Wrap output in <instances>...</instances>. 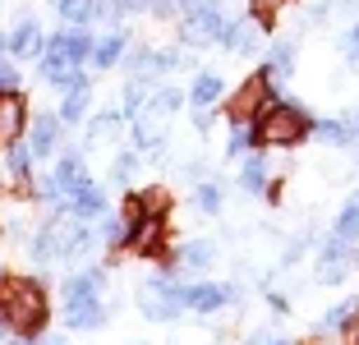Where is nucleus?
<instances>
[{
	"label": "nucleus",
	"mask_w": 359,
	"mask_h": 345,
	"mask_svg": "<svg viewBox=\"0 0 359 345\" xmlns=\"http://www.w3.org/2000/svg\"><path fill=\"white\" fill-rule=\"evenodd\" d=\"M0 93H19V69L10 60H0Z\"/></svg>",
	"instance_id": "nucleus-31"
},
{
	"label": "nucleus",
	"mask_w": 359,
	"mask_h": 345,
	"mask_svg": "<svg viewBox=\"0 0 359 345\" xmlns=\"http://www.w3.org/2000/svg\"><path fill=\"white\" fill-rule=\"evenodd\" d=\"M313 134L323 138V143H332V147L355 143V138H350V125H346V120H323V125H313Z\"/></svg>",
	"instance_id": "nucleus-23"
},
{
	"label": "nucleus",
	"mask_w": 359,
	"mask_h": 345,
	"mask_svg": "<svg viewBox=\"0 0 359 345\" xmlns=\"http://www.w3.org/2000/svg\"><path fill=\"white\" fill-rule=\"evenodd\" d=\"M226 46H231V51H240V55L254 51V46H258V28H254V19L231 23V32H226Z\"/></svg>",
	"instance_id": "nucleus-19"
},
{
	"label": "nucleus",
	"mask_w": 359,
	"mask_h": 345,
	"mask_svg": "<svg viewBox=\"0 0 359 345\" xmlns=\"http://www.w3.org/2000/svg\"><path fill=\"white\" fill-rule=\"evenodd\" d=\"M226 32H231V19H226L217 5H208V0H203L194 14H184V23H180V37L189 46H212V42L226 46Z\"/></svg>",
	"instance_id": "nucleus-7"
},
{
	"label": "nucleus",
	"mask_w": 359,
	"mask_h": 345,
	"mask_svg": "<svg viewBox=\"0 0 359 345\" xmlns=\"http://www.w3.org/2000/svg\"><path fill=\"white\" fill-rule=\"evenodd\" d=\"M120 129H125V111H111V115H97L93 125H88V143H116Z\"/></svg>",
	"instance_id": "nucleus-16"
},
{
	"label": "nucleus",
	"mask_w": 359,
	"mask_h": 345,
	"mask_svg": "<svg viewBox=\"0 0 359 345\" xmlns=\"http://www.w3.org/2000/svg\"><path fill=\"white\" fill-rule=\"evenodd\" d=\"M272 106H276L272 79H267V74H254V79H244L231 97V125H258Z\"/></svg>",
	"instance_id": "nucleus-6"
},
{
	"label": "nucleus",
	"mask_w": 359,
	"mask_h": 345,
	"mask_svg": "<svg viewBox=\"0 0 359 345\" xmlns=\"http://www.w3.org/2000/svg\"><path fill=\"white\" fill-rule=\"evenodd\" d=\"M355 313H359V299H341L337 309L323 318V332H341V327H350V318H355Z\"/></svg>",
	"instance_id": "nucleus-25"
},
{
	"label": "nucleus",
	"mask_w": 359,
	"mask_h": 345,
	"mask_svg": "<svg viewBox=\"0 0 359 345\" xmlns=\"http://www.w3.org/2000/svg\"><path fill=\"white\" fill-rule=\"evenodd\" d=\"M217 97H222V79H217V74H198V79H194L189 102L198 106V111H212V106H217Z\"/></svg>",
	"instance_id": "nucleus-17"
},
{
	"label": "nucleus",
	"mask_w": 359,
	"mask_h": 345,
	"mask_svg": "<svg viewBox=\"0 0 359 345\" xmlns=\"http://www.w3.org/2000/svg\"><path fill=\"white\" fill-rule=\"evenodd\" d=\"M55 10L74 23V28H83V23L93 19V5H88V0H55Z\"/></svg>",
	"instance_id": "nucleus-27"
},
{
	"label": "nucleus",
	"mask_w": 359,
	"mask_h": 345,
	"mask_svg": "<svg viewBox=\"0 0 359 345\" xmlns=\"http://www.w3.org/2000/svg\"><path fill=\"white\" fill-rule=\"evenodd\" d=\"M32 147L28 143H14L10 152H5V166H10V180H28V170H32Z\"/></svg>",
	"instance_id": "nucleus-22"
},
{
	"label": "nucleus",
	"mask_w": 359,
	"mask_h": 345,
	"mask_svg": "<svg viewBox=\"0 0 359 345\" xmlns=\"http://www.w3.org/2000/svg\"><path fill=\"white\" fill-rule=\"evenodd\" d=\"M254 143H258L254 125H235V129H231V143H226V147H231L235 157H244V152H249V147H254Z\"/></svg>",
	"instance_id": "nucleus-29"
},
{
	"label": "nucleus",
	"mask_w": 359,
	"mask_h": 345,
	"mask_svg": "<svg viewBox=\"0 0 359 345\" xmlns=\"http://www.w3.org/2000/svg\"><path fill=\"white\" fill-rule=\"evenodd\" d=\"M212 258H217V244H208V240H194L180 249V267H189V272H203Z\"/></svg>",
	"instance_id": "nucleus-18"
},
{
	"label": "nucleus",
	"mask_w": 359,
	"mask_h": 345,
	"mask_svg": "<svg viewBox=\"0 0 359 345\" xmlns=\"http://www.w3.org/2000/svg\"><path fill=\"white\" fill-rule=\"evenodd\" d=\"M180 115V93H170V88H161L157 97H148V102L138 106L134 115V143L138 147H161V138L170 134V120Z\"/></svg>",
	"instance_id": "nucleus-5"
},
{
	"label": "nucleus",
	"mask_w": 359,
	"mask_h": 345,
	"mask_svg": "<svg viewBox=\"0 0 359 345\" xmlns=\"http://www.w3.org/2000/svg\"><path fill=\"white\" fill-rule=\"evenodd\" d=\"M194 198H198V208L208 212V217H217V212H222V184H198Z\"/></svg>",
	"instance_id": "nucleus-30"
},
{
	"label": "nucleus",
	"mask_w": 359,
	"mask_h": 345,
	"mask_svg": "<svg viewBox=\"0 0 359 345\" xmlns=\"http://www.w3.org/2000/svg\"><path fill=\"white\" fill-rule=\"evenodd\" d=\"M285 5H290V0H249V14L267 28V23H276V14H281Z\"/></svg>",
	"instance_id": "nucleus-28"
},
{
	"label": "nucleus",
	"mask_w": 359,
	"mask_h": 345,
	"mask_svg": "<svg viewBox=\"0 0 359 345\" xmlns=\"http://www.w3.org/2000/svg\"><path fill=\"white\" fill-rule=\"evenodd\" d=\"M46 318H51V299H46L42 281H32V276L0 281V327H10L14 336H37Z\"/></svg>",
	"instance_id": "nucleus-1"
},
{
	"label": "nucleus",
	"mask_w": 359,
	"mask_h": 345,
	"mask_svg": "<svg viewBox=\"0 0 359 345\" xmlns=\"http://www.w3.org/2000/svg\"><path fill=\"white\" fill-rule=\"evenodd\" d=\"M37 345H69V341H65V336H42Z\"/></svg>",
	"instance_id": "nucleus-34"
},
{
	"label": "nucleus",
	"mask_w": 359,
	"mask_h": 345,
	"mask_svg": "<svg viewBox=\"0 0 359 345\" xmlns=\"http://www.w3.org/2000/svg\"><path fill=\"white\" fill-rule=\"evenodd\" d=\"M65 208L74 212L79 221H97V217H102V212H106V194H102V189L93 184V180H88V184H79L74 194L65 198Z\"/></svg>",
	"instance_id": "nucleus-12"
},
{
	"label": "nucleus",
	"mask_w": 359,
	"mask_h": 345,
	"mask_svg": "<svg viewBox=\"0 0 359 345\" xmlns=\"http://www.w3.org/2000/svg\"><path fill=\"white\" fill-rule=\"evenodd\" d=\"M134 170H138V157H120L116 161V175L120 180H134Z\"/></svg>",
	"instance_id": "nucleus-32"
},
{
	"label": "nucleus",
	"mask_w": 359,
	"mask_h": 345,
	"mask_svg": "<svg viewBox=\"0 0 359 345\" xmlns=\"http://www.w3.org/2000/svg\"><path fill=\"white\" fill-rule=\"evenodd\" d=\"M32 157H51L55 147H60V115H32Z\"/></svg>",
	"instance_id": "nucleus-13"
},
{
	"label": "nucleus",
	"mask_w": 359,
	"mask_h": 345,
	"mask_svg": "<svg viewBox=\"0 0 359 345\" xmlns=\"http://www.w3.org/2000/svg\"><path fill=\"white\" fill-rule=\"evenodd\" d=\"M120 51H125V37H120V32H106L102 42H93V65H97V69H106V65L120 60Z\"/></svg>",
	"instance_id": "nucleus-20"
},
{
	"label": "nucleus",
	"mask_w": 359,
	"mask_h": 345,
	"mask_svg": "<svg viewBox=\"0 0 359 345\" xmlns=\"http://www.w3.org/2000/svg\"><path fill=\"white\" fill-rule=\"evenodd\" d=\"M355 198H359V194H355Z\"/></svg>",
	"instance_id": "nucleus-37"
},
{
	"label": "nucleus",
	"mask_w": 359,
	"mask_h": 345,
	"mask_svg": "<svg viewBox=\"0 0 359 345\" xmlns=\"http://www.w3.org/2000/svg\"><path fill=\"white\" fill-rule=\"evenodd\" d=\"M83 115H88V88H79V93H65V102H60V120L79 125Z\"/></svg>",
	"instance_id": "nucleus-24"
},
{
	"label": "nucleus",
	"mask_w": 359,
	"mask_h": 345,
	"mask_svg": "<svg viewBox=\"0 0 359 345\" xmlns=\"http://www.w3.org/2000/svg\"><path fill=\"white\" fill-rule=\"evenodd\" d=\"M355 345H359V327H355Z\"/></svg>",
	"instance_id": "nucleus-35"
},
{
	"label": "nucleus",
	"mask_w": 359,
	"mask_h": 345,
	"mask_svg": "<svg viewBox=\"0 0 359 345\" xmlns=\"http://www.w3.org/2000/svg\"><path fill=\"white\" fill-rule=\"evenodd\" d=\"M355 240H341V235H332L327 244H323V253H318V272L327 276V281H341L350 267V258H355V249H350Z\"/></svg>",
	"instance_id": "nucleus-11"
},
{
	"label": "nucleus",
	"mask_w": 359,
	"mask_h": 345,
	"mask_svg": "<svg viewBox=\"0 0 359 345\" xmlns=\"http://www.w3.org/2000/svg\"><path fill=\"white\" fill-rule=\"evenodd\" d=\"M138 309H143V318H152V323H170V318L184 309V304H180V285L161 281V276L143 281V290H138Z\"/></svg>",
	"instance_id": "nucleus-8"
},
{
	"label": "nucleus",
	"mask_w": 359,
	"mask_h": 345,
	"mask_svg": "<svg viewBox=\"0 0 359 345\" xmlns=\"http://www.w3.org/2000/svg\"><path fill=\"white\" fill-rule=\"evenodd\" d=\"M65 323L79 332L102 327V272H79L65 281Z\"/></svg>",
	"instance_id": "nucleus-4"
},
{
	"label": "nucleus",
	"mask_w": 359,
	"mask_h": 345,
	"mask_svg": "<svg viewBox=\"0 0 359 345\" xmlns=\"http://www.w3.org/2000/svg\"><path fill=\"white\" fill-rule=\"evenodd\" d=\"M28 129V102L23 93H0V152H10Z\"/></svg>",
	"instance_id": "nucleus-9"
},
{
	"label": "nucleus",
	"mask_w": 359,
	"mask_h": 345,
	"mask_svg": "<svg viewBox=\"0 0 359 345\" xmlns=\"http://www.w3.org/2000/svg\"><path fill=\"white\" fill-rule=\"evenodd\" d=\"M231 299H235L231 285H212V281L184 285V290H180V304H184V309H194V313H217V309H222V304H231Z\"/></svg>",
	"instance_id": "nucleus-10"
},
{
	"label": "nucleus",
	"mask_w": 359,
	"mask_h": 345,
	"mask_svg": "<svg viewBox=\"0 0 359 345\" xmlns=\"http://www.w3.org/2000/svg\"><path fill=\"white\" fill-rule=\"evenodd\" d=\"M258 143L263 147H299L309 134H313V120H309L304 106H290V102H276L272 111L254 125Z\"/></svg>",
	"instance_id": "nucleus-3"
},
{
	"label": "nucleus",
	"mask_w": 359,
	"mask_h": 345,
	"mask_svg": "<svg viewBox=\"0 0 359 345\" xmlns=\"http://www.w3.org/2000/svg\"><path fill=\"white\" fill-rule=\"evenodd\" d=\"M10 51L14 55H37V51H46L37 19H19V28H14V37H10Z\"/></svg>",
	"instance_id": "nucleus-14"
},
{
	"label": "nucleus",
	"mask_w": 359,
	"mask_h": 345,
	"mask_svg": "<svg viewBox=\"0 0 359 345\" xmlns=\"http://www.w3.org/2000/svg\"><path fill=\"white\" fill-rule=\"evenodd\" d=\"M346 55H350V65H359V23H355V32H350V42H346Z\"/></svg>",
	"instance_id": "nucleus-33"
},
{
	"label": "nucleus",
	"mask_w": 359,
	"mask_h": 345,
	"mask_svg": "<svg viewBox=\"0 0 359 345\" xmlns=\"http://www.w3.org/2000/svg\"><path fill=\"white\" fill-rule=\"evenodd\" d=\"M0 281H5V276H0Z\"/></svg>",
	"instance_id": "nucleus-36"
},
{
	"label": "nucleus",
	"mask_w": 359,
	"mask_h": 345,
	"mask_svg": "<svg viewBox=\"0 0 359 345\" xmlns=\"http://www.w3.org/2000/svg\"><path fill=\"white\" fill-rule=\"evenodd\" d=\"M267 175H272V170H267V157H263V152H249V157H244V166H240V189L263 194V189H267Z\"/></svg>",
	"instance_id": "nucleus-15"
},
{
	"label": "nucleus",
	"mask_w": 359,
	"mask_h": 345,
	"mask_svg": "<svg viewBox=\"0 0 359 345\" xmlns=\"http://www.w3.org/2000/svg\"><path fill=\"white\" fill-rule=\"evenodd\" d=\"M332 235H341V240H359V198L346 203V212L337 217V230Z\"/></svg>",
	"instance_id": "nucleus-26"
},
{
	"label": "nucleus",
	"mask_w": 359,
	"mask_h": 345,
	"mask_svg": "<svg viewBox=\"0 0 359 345\" xmlns=\"http://www.w3.org/2000/svg\"><path fill=\"white\" fill-rule=\"evenodd\" d=\"M88 244H93L88 226H83V221H79L69 208H60L42 230H37V240H32L28 253H32L37 262H51V258H74V253H88Z\"/></svg>",
	"instance_id": "nucleus-2"
},
{
	"label": "nucleus",
	"mask_w": 359,
	"mask_h": 345,
	"mask_svg": "<svg viewBox=\"0 0 359 345\" xmlns=\"http://www.w3.org/2000/svg\"><path fill=\"white\" fill-rule=\"evenodd\" d=\"M267 74H272V79L295 74V42H276L272 46V55H267Z\"/></svg>",
	"instance_id": "nucleus-21"
}]
</instances>
